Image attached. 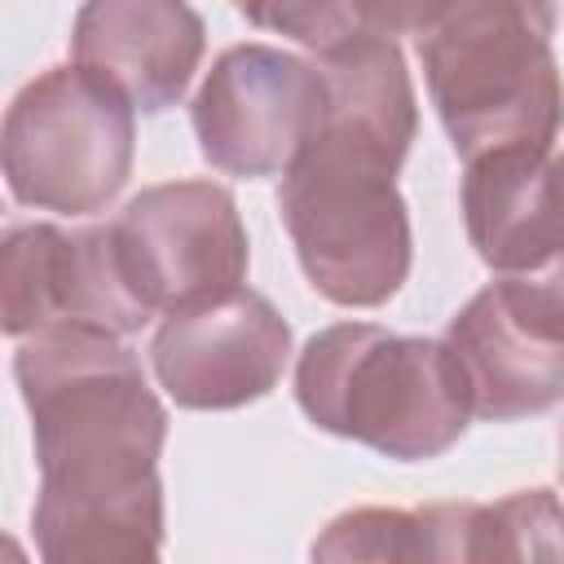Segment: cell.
<instances>
[{"mask_svg": "<svg viewBox=\"0 0 564 564\" xmlns=\"http://www.w3.org/2000/svg\"><path fill=\"white\" fill-rule=\"evenodd\" d=\"M445 344L458 357L476 419L511 423L564 401V344L524 326L494 282L449 317Z\"/></svg>", "mask_w": 564, "mask_h": 564, "instance_id": "12", "label": "cell"}, {"mask_svg": "<svg viewBox=\"0 0 564 564\" xmlns=\"http://www.w3.org/2000/svg\"><path fill=\"white\" fill-rule=\"evenodd\" d=\"M326 119V79L273 44L225 48L194 93L189 123L198 154L225 176H278L317 137Z\"/></svg>", "mask_w": 564, "mask_h": 564, "instance_id": "7", "label": "cell"}, {"mask_svg": "<svg viewBox=\"0 0 564 564\" xmlns=\"http://www.w3.org/2000/svg\"><path fill=\"white\" fill-rule=\"evenodd\" d=\"M423 560H564V502L551 489H516L498 502H432Z\"/></svg>", "mask_w": 564, "mask_h": 564, "instance_id": "14", "label": "cell"}, {"mask_svg": "<svg viewBox=\"0 0 564 564\" xmlns=\"http://www.w3.org/2000/svg\"><path fill=\"white\" fill-rule=\"evenodd\" d=\"M207 26L189 0H84L70 57L141 115L176 106L203 62Z\"/></svg>", "mask_w": 564, "mask_h": 564, "instance_id": "10", "label": "cell"}, {"mask_svg": "<svg viewBox=\"0 0 564 564\" xmlns=\"http://www.w3.org/2000/svg\"><path fill=\"white\" fill-rule=\"evenodd\" d=\"M397 172L379 150L326 128L282 172L278 212L300 269L339 308H379L410 278L414 234Z\"/></svg>", "mask_w": 564, "mask_h": 564, "instance_id": "4", "label": "cell"}, {"mask_svg": "<svg viewBox=\"0 0 564 564\" xmlns=\"http://www.w3.org/2000/svg\"><path fill=\"white\" fill-rule=\"evenodd\" d=\"M286 361L291 326L251 286L167 313L150 339L154 379L185 410L251 405L278 388Z\"/></svg>", "mask_w": 564, "mask_h": 564, "instance_id": "9", "label": "cell"}, {"mask_svg": "<svg viewBox=\"0 0 564 564\" xmlns=\"http://www.w3.org/2000/svg\"><path fill=\"white\" fill-rule=\"evenodd\" d=\"M13 375L31 414L40 494L48 502L163 489L167 410L123 335L48 326L18 344Z\"/></svg>", "mask_w": 564, "mask_h": 564, "instance_id": "1", "label": "cell"}, {"mask_svg": "<svg viewBox=\"0 0 564 564\" xmlns=\"http://www.w3.org/2000/svg\"><path fill=\"white\" fill-rule=\"evenodd\" d=\"M357 31H375V35H419V26L432 18L436 0H348Z\"/></svg>", "mask_w": 564, "mask_h": 564, "instance_id": "16", "label": "cell"}, {"mask_svg": "<svg viewBox=\"0 0 564 564\" xmlns=\"http://www.w3.org/2000/svg\"><path fill=\"white\" fill-rule=\"evenodd\" d=\"M551 35L555 0H436L414 44L463 163L507 145H555L564 79Z\"/></svg>", "mask_w": 564, "mask_h": 564, "instance_id": "2", "label": "cell"}, {"mask_svg": "<svg viewBox=\"0 0 564 564\" xmlns=\"http://www.w3.org/2000/svg\"><path fill=\"white\" fill-rule=\"evenodd\" d=\"M463 220L494 273L564 264V194L551 150L507 145L463 163Z\"/></svg>", "mask_w": 564, "mask_h": 564, "instance_id": "11", "label": "cell"}, {"mask_svg": "<svg viewBox=\"0 0 564 564\" xmlns=\"http://www.w3.org/2000/svg\"><path fill=\"white\" fill-rule=\"evenodd\" d=\"M560 480H564V436H560Z\"/></svg>", "mask_w": 564, "mask_h": 564, "instance_id": "17", "label": "cell"}, {"mask_svg": "<svg viewBox=\"0 0 564 564\" xmlns=\"http://www.w3.org/2000/svg\"><path fill=\"white\" fill-rule=\"evenodd\" d=\"M234 9L273 35H291L300 44H308L313 53L339 44L344 35L357 31L348 0H234Z\"/></svg>", "mask_w": 564, "mask_h": 564, "instance_id": "15", "label": "cell"}, {"mask_svg": "<svg viewBox=\"0 0 564 564\" xmlns=\"http://www.w3.org/2000/svg\"><path fill=\"white\" fill-rule=\"evenodd\" d=\"M0 154L22 207L93 216L128 185L137 106L84 66H53L9 101Z\"/></svg>", "mask_w": 564, "mask_h": 564, "instance_id": "5", "label": "cell"}, {"mask_svg": "<svg viewBox=\"0 0 564 564\" xmlns=\"http://www.w3.org/2000/svg\"><path fill=\"white\" fill-rule=\"evenodd\" d=\"M119 269L150 313L220 300L247 278V229L216 181H167L141 189L110 220Z\"/></svg>", "mask_w": 564, "mask_h": 564, "instance_id": "6", "label": "cell"}, {"mask_svg": "<svg viewBox=\"0 0 564 564\" xmlns=\"http://www.w3.org/2000/svg\"><path fill=\"white\" fill-rule=\"evenodd\" d=\"M326 79V132L352 137L397 167L410 154L419 132V101L397 40L375 31H352L339 44L317 53Z\"/></svg>", "mask_w": 564, "mask_h": 564, "instance_id": "13", "label": "cell"}, {"mask_svg": "<svg viewBox=\"0 0 564 564\" xmlns=\"http://www.w3.org/2000/svg\"><path fill=\"white\" fill-rule=\"evenodd\" d=\"M0 317L13 339L48 326L141 330L154 313L132 295L110 225L62 229L44 220L9 225L0 242Z\"/></svg>", "mask_w": 564, "mask_h": 564, "instance_id": "8", "label": "cell"}, {"mask_svg": "<svg viewBox=\"0 0 564 564\" xmlns=\"http://www.w3.org/2000/svg\"><path fill=\"white\" fill-rule=\"evenodd\" d=\"M295 401L313 427L397 463L441 458L476 419L445 339L397 335L375 322L322 326L295 361Z\"/></svg>", "mask_w": 564, "mask_h": 564, "instance_id": "3", "label": "cell"}]
</instances>
